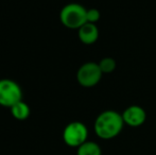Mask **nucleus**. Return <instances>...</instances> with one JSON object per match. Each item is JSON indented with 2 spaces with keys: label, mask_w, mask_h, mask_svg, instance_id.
I'll use <instances>...</instances> for the list:
<instances>
[{
  "label": "nucleus",
  "mask_w": 156,
  "mask_h": 155,
  "mask_svg": "<svg viewBox=\"0 0 156 155\" xmlns=\"http://www.w3.org/2000/svg\"><path fill=\"white\" fill-rule=\"evenodd\" d=\"M11 114L12 116L17 120H26L28 119L30 116V113H31V110H30V106L26 103L25 101H19L18 103H16L15 105H13L12 107L10 108Z\"/></svg>",
  "instance_id": "nucleus-8"
},
{
  "label": "nucleus",
  "mask_w": 156,
  "mask_h": 155,
  "mask_svg": "<svg viewBox=\"0 0 156 155\" xmlns=\"http://www.w3.org/2000/svg\"><path fill=\"white\" fill-rule=\"evenodd\" d=\"M78 36L84 45H93L99 38V29L96 23H86L78 30Z\"/></svg>",
  "instance_id": "nucleus-7"
},
{
  "label": "nucleus",
  "mask_w": 156,
  "mask_h": 155,
  "mask_svg": "<svg viewBox=\"0 0 156 155\" xmlns=\"http://www.w3.org/2000/svg\"><path fill=\"white\" fill-rule=\"evenodd\" d=\"M103 72L98 63L87 62L81 65L76 72V81L83 87H94L100 82Z\"/></svg>",
  "instance_id": "nucleus-5"
},
{
  "label": "nucleus",
  "mask_w": 156,
  "mask_h": 155,
  "mask_svg": "<svg viewBox=\"0 0 156 155\" xmlns=\"http://www.w3.org/2000/svg\"><path fill=\"white\" fill-rule=\"evenodd\" d=\"M124 124L129 125L132 128H138L142 125L147 120V113L141 106L131 105L126 107L122 113Z\"/></svg>",
  "instance_id": "nucleus-6"
},
{
  "label": "nucleus",
  "mask_w": 156,
  "mask_h": 155,
  "mask_svg": "<svg viewBox=\"0 0 156 155\" xmlns=\"http://www.w3.org/2000/svg\"><path fill=\"white\" fill-rule=\"evenodd\" d=\"M124 121L120 113L113 110H107L98 115L94 120V130L96 135L101 139L109 140L121 133Z\"/></svg>",
  "instance_id": "nucleus-1"
},
{
  "label": "nucleus",
  "mask_w": 156,
  "mask_h": 155,
  "mask_svg": "<svg viewBox=\"0 0 156 155\" xmlns=\"http://www.w3.org/2000/svg\"><path fill=\"white\" fill-rule=\"evenodd\" d=\"M101 17V13L98 9H88L86 12V19L87 23H96L97 21H99Z\"/></svg>",
  "instance_id": "nucleus-11"
},
{
  "label": "nucleus",
  "mask_w": 156,
  "mask_h": 155,
  "mask_svg": "<svg viewBox=\"0 0 156 155\" xmlns=\"http://www.w3.org/2000/svg\"><path fill=\"white\" fill-rule=\"evenodd\" d=\"M101 71L103 73H111L116 69V61L113 58H103L100 62L98 63Z\"/></svg>",
  "instance_id": "nucleus-10"
},
{
  "label": "nucleus",
  "mask_w": 156,
  "mask_h": 155,
  "mask_svg": "<svg viewBox=\"0 0 156 155\" xmlns=\"http://www.w3.org/2000/svg\"><path fill=\"white\" fill-rule=\"evenodd\" d=\"M87 9L80 3H68L64 5L60 12V20L64 27L68 29L79 30L87 23Z\"/></svg>",
  "instance_id": "nucleus-2"
},
{
  "label": "nucleus",
  "mask_w": 156,
  "mask_h": 155,
  "mask_svg": "<svg viewBox=\"0 0 156 155\" xmlns=\"http://www.w3.org/2000/svg\"><path fill=\"white\" fill-rule=\"evenodd\" d=\"M23 101V89L19 84L11 79L0 80V105L11 108Z\"/></svg>",
  "instance_id": "nucleus-3"
},
{
  "label": "nucleus",
  "mask_w": 156,
  "mask_h": 155,
  "mask_svg": "<svg viewBox=\"0 0 156 155\" xmlns=\"http://www.w3.org/2000/svg\"><path fill=\"white\" fill-rule=\"evenodd\" d=\"M76 155H102V151L97 143L87 140L76 148Z\"/></svg>",
  "instance_id": "nucleus-9"
},
{
  "label": "nucleus",
  "mask_w": 156,
  "mask_h": 155,
  "mask_svg": "<svg viewBox=\"0 0 156 155\" xmlns=\"http://www.w3.org/2000/svg\"><path fill=\"white\" fill-rule=\"evenodd\" d=\"M88 129L83 122L72 121L65 126L63 131V140L68 147L79 148L87 141Z\"/></svg>",
  "instance_id": "nucleus-4"
}]
</instances>
